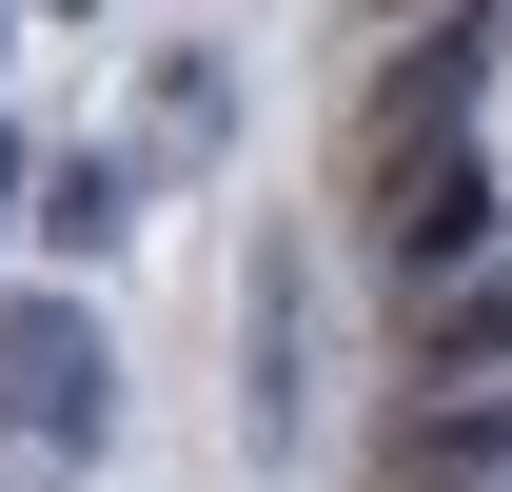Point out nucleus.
<instances>
[{"label": "nucleus", "instance_id": "39448f33", "mask_svg": "<svg viewBox=\"0 0 512 492\" xmlns=\"http://www.w3.org/2000/svg\"><path fill=\"white\" fill-rule=\"evenodd\" d=\"M493 473H512V394H394L375 492H493Z\"/></svg>", "mask_w": 512, "mask_h": 492}, {"label": "nucleus", "instance_id": "f257e3e1", "mask_svg": "<svg viewBox=\"0 0 512 492\" xmlns=\"http://www.w3.org/2000/svg\"><path fill=\"white\" fill-rule=\"evenodd\" d=\"M0 414L40 433V453H99V433H119V374H99V315H79V296H20V315H0Z\"/></svg>", "mask_w": 512, "mask_h": 492}, {"label": "nucleus", "instance_id": "20e7f679", "mask_svg": "<svg viewBox=\"0 0 512 492\" xmlns=\"http://www.w3.org/2000/svg\"><path fill=\"white\" fill-rule=\"evenodd\" d=\"M394 355H414V394H512V256L394 296Z\"/></svg>", "mask_w": 512, "mask_h": 492}, {"label": "nucleus", "instance_id": "6e6552de", "mask_svg": "<svg viewBox=\"0 0 512 492\" xmlns=\"http://www.w3.org/2000/svg\"><path fill=\"white\" fill-rule=\"evenodd\" d=\"M0 197H20V138H0Z\"/></svg>", "mask_w": 512, "mask_h": 492}, {"label": "nucleus", "instance_id": "0eeeda50", "mask_svg": "<svg viewBox=\"0 0 512 492\" xmlns=\"http://www.w3.org/2000/svg\"><path fill=\"white\" fill-rule=\"evenodd\" d=\"M375 20H453V0H375Z\"/></svg>", "mask_w": 512, "mask_h": 492}, {"label": "nucleus", "instance_id": "423d86ee", "mask_svg": "<svg viewBox=\"0 0 512 492\" xmlns=\"http://www.w3.org/2000/svg\"><path fill=\"white\" fill-rule=\"evenodd\" d=\"M119 217H138V158H60L40 178V237L60 256H119Z\"/></svg>", "mask_w": 512, "mask_h": 492}, {"label": "nucleus", "instance_id": "f03ea898", "mask_svg": "<svg viewBox=\"0 0 512 492\" xmlns=\"http://www.w3.org/2000/svg\"><path fill=\"white\" fill-rule=\"evenodd\" d=\"M355 217H375V276H394V296H434V276L493 256V178H473V158H394V178H355Z\"/></svg>", "mask_w": 512, "mask_h": 492}, {"label": "nucleus", "instance_id": "7ed1b4c3", "mask_svg": "<svg viewBox=\"0 0 512 492\" xmlns=\"http://www.w3.org/2000/svg\"><path fill=\"white\" fill-rule=\"evenodd\" d=\"M473 60H493L473 20H414V60L355 99V178H394V158H453V119H473Z\"/></svg>", "mask_w": 512, "mask_h": 492}]
</instances>
